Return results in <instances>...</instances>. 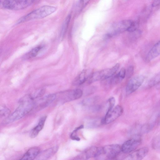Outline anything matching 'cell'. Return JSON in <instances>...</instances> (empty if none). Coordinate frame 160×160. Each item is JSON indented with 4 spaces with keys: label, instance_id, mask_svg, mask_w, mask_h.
Here are the masks:
<instances>
[{
    "label": "cell",
    "instance_id": "cell-26",
    "mask_svg": "<svg viewBox=\"0 0 160 160\" xmlns=\"http://www.w3.org/2000/svg\"><path fill=\"white\" fill-rule=\"evenodd\" d=\"M139 27V22L138 21H133L127 30L128 32H132L138 30Z\"/></svg>",
    "mask_w": 160,
    "mask_h": 160
},
{
    "label": "cell",
    "instance_id": "cell-5",
    "mask_svg": "<svg viewBox=\"0 0 160 160\" xmlns=\"http://www.w3.org/2000/svg\"><path fill=\"white\" fill-rule=\"evenodd\" d=\"M121 151V146L119 145L113 144L101 147V152L98 158L104 156L109 159L116 158Z\"/></svg>",
    "mask_w": 160,
    "mask_h": 160
},
{
    "label": "cell",
    "instance_id": "cell-9",
    "mask_svg": "<svg viewBox=\"0 0 160 160\" xmlns=\"http://www.w3.org/2000/svg\"><path fill=\"white\" fill-rule=\"evenodd\" d=\"M56 96L55 94H49L35 101L33 109L40 110L46 108L56 99Z\"/></svg>",
    "mask_w": 160,
    "mask_h": 160
},
{
    "label": "cell",
    "instance_id": "cell-28",
    "mask_svg": "<svg viewBox=\"0 0 160 160\" xmlns=\"http://www.w3.org/2000/svg\"><path fill=\"white\" fill-rule=\"evenodd\" d=\"M108 110H110L112 108L115 104V99L114 97H110L108 100ZM107 110V111H108Z\"/></svg>",
    "mask_w": 160,
    "mask_h": 160
},
{
    "label": "cell",
    "instance_id": "cell-15",
    "mask_svg": "<svg viewBox=\"0 0 160 160\" xmlns=\"http://www.w3.org/2000/svg\"><path fill=\"white\" fill-rule=\"evenodd\" d=\"M160 54V40L156 43L149 50L146 58L147 62H149Z\"/></svg>",
    "mask_w": 160,
    "mask_h": 160
},
{
    "label": "cell",
    "instance_id": "cell-19",
    "mask_svg": "<svg viewBox=\"0 0 160 160\" xmlns=\"http://www.w3.org/2000/svg\"><path fill=\"white\" fill-rule=\"evenodd\" d=\"M42 47L41 46H37L26 53L23 57L24 59H28L36 57L42 49Z\"/></svg>",
    "mask_w": 160,
    "mask_h": 160
},
{
    "label": "cell",
    "instance_id": "cell-1",
    "mask_svg": "<svg viewBox=\"0 0 160 160\" xmlns=\"http://www.w3.org/2000/svg\"><path fill=\"white\" fill-rule=\"evenodd\" d=\"M35 99L32 95L28 94L22 98L19 101L18 107L3 121L4 124L13 122L24 117L33 109Z\"/></svg>",
    "mask_w": 160,
    "mask_h": 160
},
{
    "label": "cell",
    "instance_id": "cell-30",
    "mask_svg": "<svg viewBox=\"0 0 160 160\" xmlns=\"http://www.w3.org/2000/svg\"><path fill=\"white\" fill-rule=\"evenodd\" d=\"M157 123L160 125V114L158 116L157 120Z\"/></svg>",
    "mask_w": 160,
    "mask_h": 160
},
{
    "label": "cell",
    "instance_id": "cell-14",
    "mask_svg": "<svg viewBox=\"0 0 160 160\" xmlns=\"http://www.w3.org/2000/svg\"><path fill=\"white\" fill-rule=\"evenodd\" d=\"M91 73L88 70H83L74 79L73 84L75 85H80L87 81Z\"/></svg>",
    "mask_w": 160,
    "mask_h": 160
},
{
    "label": "cell",
    "instance_id": "cell-3",
    "mask_svg": "<svg viewBox=\"0 0 160 160\" xmlns=\"http://www.w3.org/2000/svg\"><path fill=\"white\" fill-rule=\"evenodd\" d=\"M119 63H117L112 68L97 71L90 74L87 81L88 83H91L99 80H104L112 76L119 67Z\"/></svg>",
    "mask_w": 160,
    "mask_h": 160
},
{
    "label": "cell",
    "instance_id": "cell-6",
    "mask_svg": "<svg viewBox=\"0 0 160 160\" xmlns=\"http://www.w3.org/2000/svg\"><path fill=\"white\" fill-rule=\"evenodd\" d=\"M123 112L122 108L120 106L117 105L107 111L105 117L101 120V123L108 124L112 122L120 116Z\"/></svg>",
    "mask_w": 160,
    "mask_h": 160
},
{
    "label": "cell",
    "instance_id": "cell-4",
    "mask_svg": "<svg viewBox=\"0 0 160 160\" xmlns=\"http://www.w3.org/2000/svg\"><path fill=\"white\" fill-rule=\"evenodd\" d=\"M35 0H0L1 7L8 9L18 10L31 5Z\"/></svg>",
    "mask_w": 160,
    "mask_h": 160
},
{
    "label": "cell",
    "instance_id": "cell-22",
    "mask_svg": "<svg viewBox=\"0 0 160 160\" xmlns=\"http://www.w3.org/2000/svg\"><path fill=\"white\" fill-rule=\"evenodd\" d=\"M83 128V125H81L79 127L76 128L71 134V138L73 140L79 141L80 140V138L77 135V133L78 130Z\"/></svg>",
    "mask_w": 160,
    "mask_h": 160
},
{
    "label": "cell",
    "instance_id": "cell-25",
    "mask_svg": "<svg viewBox=\"0 0 160 160\" xmlns=\"http://www.w3.org/2000/svg\"><path fill=\"white\" fill-rule=\"evenodd\" d=\"M10 110L7 107L2 106L0 109L1 117L2 118L8 117L10 114Z\"/></svg>",
    "mask_w": 160,
    "mask_h": 160
},
{
    "label": "cell",
    "instance_id": "cell-8",
    "mask_svg": "<svg viewBox=\"0 0 160 160\" xmlns=\"http://www.w3.org/2000/svg\"><path fill=\"white\" fill-rule=\"evenodd\" d=\"M145 80L142 75H137L131 79L128 82L126 88L127 94H130L137 90L142 84Z\"/></svg>",
    "mask_w": 160,
    "mask_h": 160
},
{
    "label": "cell",
    "instance_id": "cell-13",
    "mask_svg": "<svg viewBox=\"0 0 160 160\" xmlns=\"http://www.w3.org/2000/svg\"><path fill=\"white\" fill-rule=\"evenodd\" d=\"M99 148L92 147L84 151L78 156V159H88L92 157L96 158Z\"/></svg>",
    "mask_w": 160,
    "mask_h": 160
},
{
    "label": "cell",
    "instance_id": "cell-2",
    "mask_svg": "<svg viewBox=\"0 0 160 160\" xmlns=\"http://www.w3.org/2000/svg\"><path fill=\"white\" fill-rule=\"evenodd\" d=\"M56 8L53 6L48 5L42 6L21 18L17 23L18 24L44 18L52 13L56 11Z\"/></svg>",
    "mask_w": 160,
    "mask_h": 160
},
{
    "label": "cell",
    "instance_id": "cell-11",
    "mask_svg": "<svg viewBox=\"0 0 160 160\" xmlns=\"http://www.w3.org/2000/svg\"><path fill=\"white\" fill-rule=\"evenodd\" d=\"M132 22L131 20H125L114 24L112 26V31L108 35L110 37L119 32L127 31Z\"/></svg>",
    "mask_w": 160,
    "mask_h": 160
},
{
    "label": "cell",
    "instance_id": "cell-10",
    "mask_svg": "<svg viewBox=\"0 0 160 160\" xmlns=\"http://www.w3.org/2000/svg\"><path fill=\"white\" fill-rule=\"evenodd\" d=\"M61 94V100L65 102L80 98L82 95L83 92L80 89H77L67 91Z\"/></svg>",
    "mask_w": 160,
    "mask_h": 160
},
{
    "label": "cell",
    "instance_id": "cell-18",
    "mask_svg": "<svg viewBox=\"0 0 160 160\" xmlns=\"http://www.w3.org/2000/svg\"><path fill=\"white\" fill-rule=\"evenodd\" d=\"M46 118L47 116H44L40 118L37 125L34 127L30 132V136L31 138L36 137L42 130L44 126Z\"/></svg>",
    "mask_w": 160,
    "mask_h": 160
},
{
    "label": "cell",
    "instance_id": "cell-21",
    "mask_svg": "<svg viewBox=\"0 0 160 160\" xmlns=\"http://www.w3.org/2000/svg\"><path fill=\"white\" fill-rule=\"evenodd\" d=\"M160 83V72L153 77L149 81L148 86L152 87Z\"/></svg>",
    "mask_w": 160,
    "mask_h": 160
},
{
    "label": "cell",
    "instance_id": "cell-24",
    "mask_svg": "<svg viewBox=\"0 0 160 160\" xmlns=\"http://www.w3.org/2000/svg\"><path fill=\"white\" fill-rule=\"evenodd\" d=\"M90 0H80L77 5L78 11H81L88 3Z\"/></svg>",
    "mask_w": 160,
    "mask_h": 160
},
{
    "label": "cell",
    "instance_id": "cell-20",
    "mask_svg": "<svg viewBox=\"0 0 160 160\" xmlns=\"http://www.w3.org/2000/svg\"><path fill=\"white\" fill-rule=\"evenodd\" d=\"M71 15H68L65 19L62 26L61 32V37L63 38L66 33L70 20Z\"/></svg>",
    "mask_w": 160,
    "mask_h": 160
},
{
    "label": "cell",
    "instance_id": "cell-27",
    "mask_svg": "<svg viewBox=\"0 0 160 160\" xmlns=\"http://www.w3.org/2000/svg\"><path fill=\"white\" fill-rule=\"evenodd\" d=\"M134 71V67L132 65L129 66L128 67L126 72V76L127 78H130L133 74Z\"/></svg>",
    "mask_w": 160,
    "mask_h": 160
},
{
    "label": "cell",
    "instance_id": "cell-12",
    "mask_svg": "<svg viewBox=\"0 0 160 160\" xmlns=\"http://www.w3.org/2000/svg\"><path fill=\"white\" fill-rule=\"evenodd\" d=\"M149 151L147 147H143L136 150L128 156L126 160H139L142 159L147 154Z\"/></svg>",
    "mask_w": 160,
    "mask_h": 160
},
{
    "label": "cell",
    "instance_id": "cell-16",
    "mask_svg": "<svg viewBox=\"0 0 160 160\" xmlns=\"http://www.w3.org/2000/svg\"><path fill=\"white\" fill-rule=\"evenodd\" d=\"M58 146H55L44 150L40 152L36 158L38 160H45L54 154L58 149Z\"/></svg>",
    "mask_w": 160,
    "mask_h": 160
},
{
    "label": "cell",
    "instance_id": "cell-7",
    "mask_svg": "<svg viewBox=\"0 0 160 160\" xmlns=\"http://www.w3.org/2000/svg\"><path fill=\"white\" fill-rule=\"evenodd\" d=\"M141 139L138 135L125 142L121 146V151L128 153L134 151L140 144Z\"/></svg>",
    "mask_w": 160,
    "mask_h": 160
},
{
    "label": "cell",
    "instance_id": "cell-17",
    "mask_svg": "<svg viewBox=\"0 0 160 160\" xmlns=\"http://www.w3.org/2000/svg\"><path fill=\"white\" fill-rule=\"evenodd\" d=\"M40 152V149L36 147L29 149L20 159L33 160L36 158Z\"/></svg>",
    "mask_w": 160,
    "mask_h": 160
},
{
    "label": "cell",
    "instance_id": "cell-29",
    "mask_svg": "<svg viewBox=\"0 0 160 160\" xmlns=\"http://www.w3.org/2000/svg\"><path fill=\"white\" fill-rule=\"evenodd\" d=\"M160 4V0H154L152 6L153 7H157Z\"/></svg>",
    "mask_w": 160,
    "mask_h": 160
},
{
    "label": "cell",
    "instance_id": "cell-23",
    "mask_svg": "<svg viewBox=\"0 0 160 160\" xmlns=\"http://www.w3.org/2000/svg\"><path fill=\"white\" fill-rule=\"evenodd\" d=\"M152 146L155 149H160V135L157 136L153 140Z\"/></svg>",
    "mask_w": 160,
    "mask_h": 160
}]
</instances>
